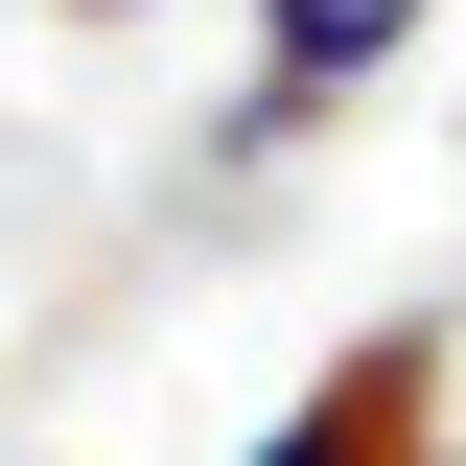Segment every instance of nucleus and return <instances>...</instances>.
Instances as JSON below:
<instances>
[{
  "label": "nucleus",
  "mask_w": 466,
  "mask_h": 466,
  "mask_svg": "<svg viewBox=\"0 0 466 466\" xmlns=\"http://www.w3.org/2000/svg\"><path fill=\"white\" fill-rule=\"evenodd\" d=\"M443 466H466V443H443Z\"/></svg>",
  "instance_id": "4"
},
{
  "label": "nucleus",
  "mask_w": 466,
  "mask_h": 466,
  "mask_svg": "<svg viewBox=\"0 0 466 466\" xmlns=\"http://www.w3.org/2000/svg\"><path fill=\"white\" fill-rule=\"evenodd\" d=\"M257 466H443V327H350Z\"/></svg>",
  "instance_id": "2"
},
{
  "label": "nucleus",
  "mask_w": 466,
  "mask_h": 466,
  "mask_svg": "<svg viewBox=\"0 0 466 466\" xmlns=\"http://www.w3.org/2000/svg\"><path fill=\"white\" fill-rule=\"evenodd\" d=\"M70 24H140V0H70Z\"/></svg>",
  "instance_id": "3"
},
{
  "label": "nucleus",
  "mask_w": 466,
  "mask_h": 466,
  "mask_svg": "<svg viewBox=\"0 0 466 466\" xmlns=\"http://www.w3.org/2000/svg\"><path fill=\"white\" fill-rule=\"evenodd\" d=\"M420 24H443V0H257V94H233L210 140H233V164H280L303 116H327V94H373Z\"/></svg>",
  "instance_id": "1"
}]
</instances>
